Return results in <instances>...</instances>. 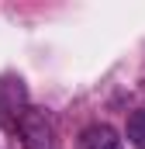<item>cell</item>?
Listing matches in <instances>:
<instances>
[{"label": "cell", "mask_w": 145, "mask_h": 149, "mask_svg": "<svg viewBox=\"0 0 145 149\" xmlns=\"http://www.w3.org/2000/svg\"><path fill=\"white\" fill-rule=\"evenodd\" d=\"M128 139H131L135 149H145V108L131 111V118H128Z\"/></svg>", "instance_id": "cell-4"}, {"label": "cell", "mask_w": 145, "mask_h": 149, "mask_svg": "<svg viewBox=\"0 0 145 149\" xmlns=\"http://www.w3.org/2000/svg\"><path fill=\"white\" fill-rule=\"evenodd\" d=\"M17 128H21L24 149H55V128H52V121H48L41 111H35V108L21 111Z\"/></svg>", "instance_id": "cell-1"}, {"label": "cell", "mask_w": 145, "mask_h": 149, "mask_svg": "<svg viewBox=\"0 0 145 149\" xmlns=\"http://www.w3.org/2000/svg\"><path fill=\"white\" fill-rule=\"evenodd\" d=\"M0 101H3L7 111H14L17 118H21V111H28L24 108V87H21V80H3L0 83Z\"/></svg>", "instance_id": "cell-3"}, {"label": "cell", "mask_w": 145, "mask_h": 149, "mask_svg": "<svg viewBox=\"0 0 145 149\" xmlns=\"http://www.w3.org/2000/svg\"><path fill=\"white\" fill-rule=\"evenodd\" d=\"M79 149H121V135L110 125H90L79 135Z\"/></svg>", "instance_id": "cell-2"}]
</instances>
